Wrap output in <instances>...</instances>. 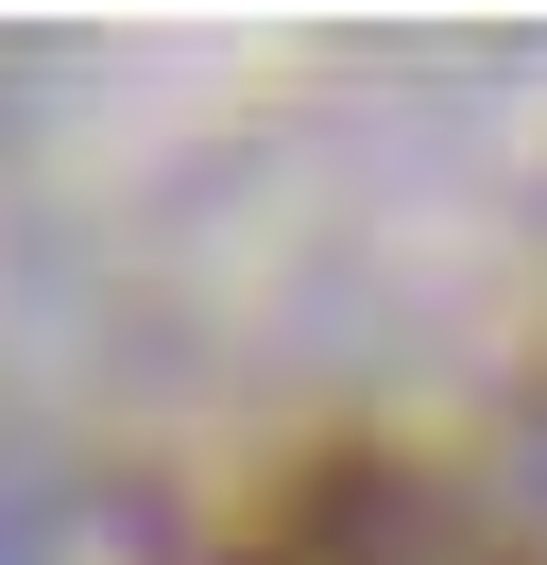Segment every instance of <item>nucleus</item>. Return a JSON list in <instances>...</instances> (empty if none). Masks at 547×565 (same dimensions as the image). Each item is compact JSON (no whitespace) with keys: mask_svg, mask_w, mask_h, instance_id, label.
<instances>
[{"mask_svg":"<svg viewBox=\"0 0 547 565\" xmlns=\"http://www.w3.org/2000/svg\"><path fill=\"white\" fill-rule=\"evenodd\" d=\"M223 565H547V548L479 480H444V462H410V446H308L291 480L239 514Z\"/></svg>","mask_w":547,"mask_h":565,"instance_id":"1","label":"nucleus"}]
</instances>
